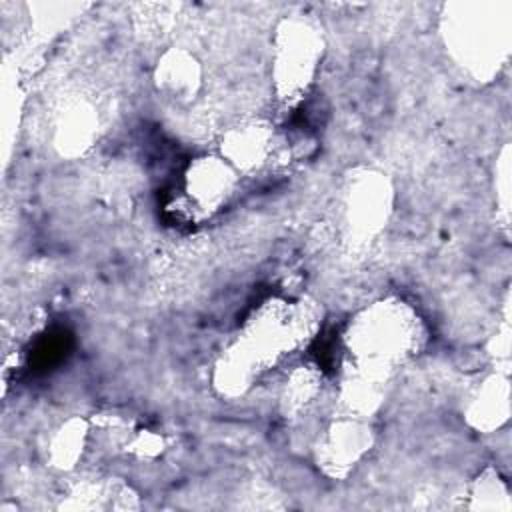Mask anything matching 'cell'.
I'll return each instance as SVG.
<instances>
[{
    "label": "cell",
    "mask_w": 512,
    "mask_h": 512,
    "mask_svg": "<svg viewBox=\"0 0 512 512\" xmlns=\"http://www.w3.org/2000/svg\"><path fill=\"white\" fill-rule=\"evenodd\" d=\"M422 340L416 312L402 300H380L354 316L346 330V346L354 364L392 372L412 356Z\"/></svg>",
    "instance_id": "cell-1"
},
{
    "label": "cell",
    "mask_w": 512,
    "mask_h": 512,
    "mask_svg": "<svg viewBox=\"0 0 512 512\" xmlns=\"http://www.w3.org/2000/svg\"><path fill=\"white\" fill-rule=\"evenodd\" d=\"M502 4L454 2L442 14V36L450 56L476 76L494 74L510 40L508 14Z\"/></svg>",
    "instance_id": "cell-2"
},
{
    "label": "cell",
    "mask_w": 512,
    "mask_h": 512,
    "mask_svg": "<svg viewBox=\"0 0 512 512\" xmlns=\"http://www.w3.org/2000/svg\"><path fill=\"white\" fill-rule=\"evenodd\" d=\"M324 52L320 30L302 18H284L272 44V82L282 102L298 100L312 84Z\"/></svg>",
    "instance_id": "cell-3"
},
{
    "label": "cell",
    "mask_w": 512,
    "mask_h": 512,
    "mask_svg": "<svg viewBox=\"0 0 512 512\" xmlns=\"http://www.w3.org/2000/svg\"><path fill=\"white\" fill-rule=\"evenodd\" d=\"M314 328L316 320L308 304L270 300L254 312L242 338L270 362L278 354L300 346Z\"/></svg>",
    "instance_id": "cell-4"
},
{
    "label": "cell",
    "mask_w": 512,
    "mask_h": 512,
    "mask_svg": "<svg viewBox=\"0 0 512 512\" xmlns=\"http://www.w3.org/2000/svg\"><path fill=\"white\" fill-rule=\"evenodd\" d=\"M394 190L390 180L376 170L354 172L342 196V218L356 244L370 242L386 226L392 212Z\"/></svg>",
    "instance_id": "cell-5"
},
{
    "label": "cell",
    "mask_w": 512,
    "mask_h": 512,
    "mask_svg": "<svg viewBox=\"0 0 512 512\" xmlns=\"http://www.w3.org/2000/svg\"><path fill=\"white\" fill-rule=\"evenodd\" d=\"M372 442L374 434L368 420L340 416L318 436L314 448L316 462L324 474L342 478L368 454Z\"/></svg>",
    "instance_id": "cell-6"
},
{
    "label": "cell",
    "mask_w": 512,
    "mask_h": 512,
    "mask_svg": "<svg viewBox=\"0 0 512 512\" xmlns=\"http://www.w3.org/2000/svg\"><path fill=\"white\" fill-rule=\"evenodd\" d=\"M240 174L220 154L194 158L184 172V192L196 210L210 214L234 196Z\"/></svg>",
    "instance_id": "cell-7"
},
{
    "label": "cell",
    "mask_w": 512,
    "mask_h": 512,
    "mask_svg": "<svg viewBox=\"0 0 512 512\" xmlns=\"http://www.w3.org/2000/svg\"><path fill=\"white\" fill-rule=\"evenodd\" d=\"M274 154V130L266 120H244L230 126L220 140V156L238 174L260 170Z\"/></svg>",
    "instance_id": "cell-8"
},
{
    "label": "cell",
    "mask_w": 512,
    "mask_h": 512,
    "mask_svg": "<svg viewBox=\"0 0 512 512\" xmlns=\"http://www.w3.org/2000/svg\"><path fill=\"white\" fill-rule=\"evenodd\" d=\"M98 112L88 100L68 102L56 116L52 146L62 158L84 156L98 138Z\"/></svg>",
    "instance_id": "cell-9"
},
{
    "label": "cell",
    "mask_w": 512,
    "mask_h": 512,
    "mask_svg": "<svg viewBox=\"0 0 512 512\" xmlns=\"http://www.w3.org/2000/svg\"><path fill=\"white\" fill-rule=\"evenodd\" d=\"M266 364L268 360L260 352H256V348H252L244 338H240L238 342L228 346L214 364V388L226 398L244 396L258 380Z\"/></svg>",
    "instance_id": "cell-10"
},
{
    "label": "cell",
    "mask_w": 512,
    "mask_h": 512,
    "mask_svg": "<svg viewBox=\"0 0 512 512\" xmlns=\"http://www.w3.org/2000/svg\"><path fill=\"white\" fill-rule=\"evenodd\" d=\"M154 84L166 98L188 104L202 88V64L186 48H168L156 62Z\"/></svg>",
    "instance_id": "cell-11"
},
{
    "label": "cell",
    "mask_w": 512,
    "mask_h": 512,
    "mask_svg": "<svg viewBox=\"0 0 512 512\" xmlns=\"http://www.w3.org/2000/svg\"><path fill=\"white\" fill-rule=\"evenodd\" d=\"M390 372L354 364L344 376L340 386V410L342 416L368 420L384 402Z\"/></svg>",
    "instance_id": "cell-12"
},
{
    "label": "cell",
    "mask_w": 512,
    "mask_h": 512,
    "mask_svg": "<svg viewBox=\"0 0 512 512\" xmlns=\"http://www.w3.org/2000/svg\"><path fill=\"white\" fill-rule=\"evenodd\" d=\"M510 412V388L502 376L486 378L470 396L464 416L476 430L490 432L498 428Z\"/></svg>",
    "instance_id": "cell-13"
},
{
    "label": "cell",
    "mask_w": 512,
    "mask_h": 512,
    "mask_svg": "<svg viewBox=\"0 0 512 512\" xmlns=\"http://www.w3.org/2000/svg\"><path fill=\"white\" fill-rule=\"evenodd\" d=\"M90 438V422L72 416L60 422L46 440V462L60 472H70L82 460Z\"/></svg>",
    "instance_id": "cell-14"
},
{
    "label": "cell",
    "mask_w": 512,
    "mask_h": 512,
    "mask_svg": "<svg viewBox=\"0 0 512 512\" xmlns=\"http://www.w3.org/2000/svg\"><path fill=\"white\" fill-rule=\"evenodd\" d=\"M320 392V372L312 366L296 368L288 380L284 382L282 390V410L286 416H298L306 410Z\"/></svg>",
    "instance_id": "cell-15"
},
{
    "label": "cell",
    "mask_w": 512,
    "mask_h": 512,
    "mask_svg": "<svg viewBox=\"0 0 512 512\" xmlns=\"http://www.w3.org/2000/svg\"><path fill=\"white\" fill-rule=\"evenodd\" d=\"M472 506L482 510L492 508H508V496L502 480L496 476V472L488 470L482 476L476 478L472 484Z\"/></svg>",
    "instance_id": "cell-16"
},
{
    "label": "cell",
    "mask_w": 512,
    "mask_h": 512,
    "mask_svg": "<svg viewBox=\"0 0 512 512\" xmlns=\"http://www.w3.org/2000/svg\"><path fill=\"white\" fill-rule=\"evenodd\" d=\"M124 448H126L130 454H134L136 458L154 460V458H158V456L164 452L166 442H164V436L158 434V432H152V430H134Z\"/></svg>",
    "instance_id": "cell-17"
}]
</instances>
